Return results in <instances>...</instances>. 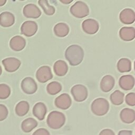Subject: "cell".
<instances>
[{"mask_svg":"<svg viewBox=\"0 0 135 135\" xmlns=\"http://www.w3.org/2000/svg\"><path fill=\"white\" fill-rule=\"evenodd\" d=\"M6 0H0V6H3L6 3Z\"/></svg>","mask_w":135,"mask_h":135,"instance_id":"35","label":"cell"},{"mask_svg":"<svg viewBox=\"0 0 135 135\" xmlns=\"http://www.w3.org/2000/svg\"><path fill=\"white\" fill-rule=\"evenodd\" d=\"M65 56L71 65L76 66L82 61L84 51L80 46L76 44L71 45L66 49Z\"/></svg>","mask_w":135,"mask_h":135,"instance_id":"1","label":"cell"},{"mask_svg":"<svg viewBox=\"0 0 135 135\" xmlns=\"http://www.w3.org/2000/svg\"><path fill=\"white\" fill-rule=\"evenodd\" d=\"M115 80L113 77L110 75L104 76L100 82V89L104 92L110 91L114 86Z\"/></svg>","mask_w":135,"mask_h":135,"instance_id":"15","label":"cell"},{"mask_svg":"<svg viewBox=\"0 0 135 135\" xmlns=\"http://www.w3.org/2000/svg\"><path fill=\"white\" fill-rule=\"evenodd\" d=\"M126 103L130 106H134L135 105V94L134 92L128 93L125 99Z\"/></svg>","mask_w":135,"mask_h":135,"instance_id":"30","label":"cell"},{"mask_svg":"<svg viewBox=\"0 0 135 135\" xmlns=\"http://www.w3.org/2000/svg\"><path fill=\"white\" fill-rule=\"evenodd\" d=\"M32 135H50L47 130L44 128H40L36 130Z\"/></svg>","mask_w":135,"mask_h":135,"instance_id":"32","label":"cell"},{"mask_svg":"<svg viewBox=\"0 0 135 135\" xmlns=\"http://www.w3.org/2000/svg\"><path fill=\"white\" fill-rule=\"evenodd\" d=\"M53 70L55 74L59 76L65 75L68 71L66 63L63 60H58L53 65Z\"/></svg>","mask_w":135,"mask_h":135,"instance_id":"21","label":"cell"},{"mask_svg":"<svg viewBox=\"0 0 135 135\" xmlns=\"http://www.w3.org/2000/svg\"><path fill=\"white\" fill-rule=\"evenodd\" d=\"M32 112L33 115L39 120H43L46 114L47 108L44 103L38 102L34 105Z\"/></svg>","mask_w":135,"mask_h":135,"instance_id":"17","label":"cell"},{"mask_svg":"<svg viewBox=\"0 0 135 135\" xmlns=\"http://www.w3.org/2000/svg\"><path fill=\"white\" fill-rule=\"evenodd\" d=\"M119 35L123 41H132L135 37V29L133 27H123L120 30Z\"/></svg>","mask_w":135,"mask_h":135,"instance_id":"19","label":"cell"},{"mask_svg":"<svg viewBox=\"0 0 135 135\" xmlns=\"http://www.w3.org/2000/svg\"><path fill=\"white\" fill-rule=\"evenodd\" d=\"M8 115V110L6 107L0 104V121L5 120Z\"/></svg>","mask_w":135,"mask_h":135,"instance_id":"31","label":"cell"},{"mask_svg":"<svg viewBox=\"0 0 135 135\" xmlns=\"http://www.w3.org/2000/svg\"><path fill=\"white\" fill-rule=\"evenodd\" d=\"M60 2H62V3H64V4H67L70 3L71 2H72L73 1H72H72H60Z\"/></svg>","mask_w":135,"mask_h":135,"instance_id":"36","label":"cell"},{"mask_svg":"<svg viewBox=\"0 0 135 135\" xmlns=\"http://www.w3.org/2000/svg\"><path fill=\"white\" fill-rule=\"evenodd\" d=\"M37 126V122L36 120L32 118H28L25 119L21 124V128L22 130L26 133H28L32 131Z\"/></svg>","mask_w":135,"mask_h":135,"instance_id":"23","label":"cell"},{"mask_svg":"<svg viewBox=\"0 0 135 135\" xmlns=\"http://www.w3.org/2000/svg\"><path fill=\"white\" fill-rule=\"evenodd\" d=\"M15 22L14 15L9 12H4L0 14V25L7 27L11 26Z\"/></svg>","mask_w":135,"mask_h":135,"instance_id":"18","label":"cell"},{"mask_svg":"<svg viewBox=\"0 0 135 135\" xmlns=\"http://www.w3.org/2000/svg\"><path fill=\"white\" fill-rule=\"evenodd\" d=\"M29 109L30 105L26 101H21L19 102L15 107V113L17 115L22 117L27 113Z\"/></svg>","mask_w":135,"mask_h":135,"instance_id":"25","label":"cell"},{"mask_svg":"<svg viewBox=\"0 0 135 135\" xmlns=\"http://www.w3.org/2000/svg\"><path fill=\"white\" fill-rule=\"evenodd\" d=\"M38 28L37 23L32 21L24 22L21 27V34L26 36L30 37L34 35L37 32Z\"/></svg>","mask_w":135,"mask_h":135,"instance_id":"8","label":"cell"},{"mask_svg":"<svg viewBox=\"0 0 135 135\" xmlns=\"http://www.w3.org/2000/svg\"><path fill=\"white\" fill-rule=\"evenodd\" d=\"M21 86L23 91L27 94L34 93L37 89L36 82L31 77L24 78L21 82Z\"/></svg>","mask_w":135,"mask_h":135,"instance_id":"6","label":"cell"},{"mask_svg":"<svg viewBox=\"0 0 135 135\" xmlns=\"http://www.w3.org/2000/svg\"><path fill=\"white\" fill-rule=\"evenodd\" d=\"M36 79L41 83H45L53 78L51 68L49 66L44 65L40 67L36 73Z\"/></svg>","mask_w":135,"mask_h":135,"instance_id":"7","label":"cell"},{"mask_svg":"<svg viewBox=\"0 0 135 135\" xmlns=\"http://www.w3.org/2000/svg\"><path fill=\"white\" fill-rule=\"evenodd\" d=\"M124 94L119 90H115L110 95L112 103L115 105L121 104L123 102Z\"/></svg>","mask_w":135,"mask_h":135,"instance_id":"26","label":"cell"},{"mask_svg":"<svg viewBox=\"0 0 135 135\" xmlns=\"http://www.w3.org/2000/svg\"><path fill=\"white\" fill-rule=\"evenodd\" d=\"M71 93L75 101L82 102L86 100L88 93L86 88L82 84L74 85L71 89Z\"/></svg>","mask_w":135,"mask_h":135,"instance_id":"5","label":"cell"},{"mask_svg":"<svg viewBox=\"0 0 135 135\" xmlns=\"http://www.w3.org/2000/svg\"><path fill=\"white\" fill-rule=\"evenodd\" d=\"M121 121L126 123H131L135 120V112L133 109L124 108L122 109L120 114Z\"/></svg>","mask_w":135,"mask_h":135,"instance_id":"20","label":"cell"},{"mask_svg":"<svg viewBox=\"0 0 135 135\" xmlns=\"http://www.w3.org/2000/svg\"><path fill=\"white\" fill-rule=\"evenodd\" d=\"M2 73V67H1V66L0 65V75H1Z\"/></svg>","mask_w":135,"mask_h":135,"instance_id":"37","label":"cell"},{"mask_svg":"<svg viewBox=\"0 0 135 135\" xmlns=\"http://www.w3.org/2000/svg\"><path fill=\"white\" fill-rule=\"evenodd\" d=\"M2 64L6 71L13 72L18 70L21 65V62L18 59L11 57L4 59L2 61Z\"/></svg>","mask_w":135,"mask_h":135,"instance_id":"11","label":"cell"},{"mask_svg":"<svg viewBox=\"0 0 135 135\" xmlns=\"http://www.w3.org/2000/svg\"><path fill=\"white\" fill-rule=\"evenodd\" d=\"M70 13L76 18H83L89 14L88 5L82 1L76 2L70 8Z\"/></svg>","mask_w":135,"mask_h":135,"instance_id":"4","label":"cell"},{"mask_svg":"<svg viewBox=\"0 0 135 135\" xmlns=\"http://www.w3.org/2000/svg\"><path fill=\"white\" fill-rule=\"evenodd\" d=\"M26 45V41L22 36L16 35L13 37L9 41L10 47L15 51L22 50Z\"/></svg>","mask_w":135,"mask_h":135,"instance_id":"14","label":"cell"},{"mask_svg":"<svg viewBox=\"0 0 135 135\" xmlns=\"http://www.w3.org/2000/svg\"><path fill=\"white\" fill-rule=\"evenodd\" d=\"M82 27L83 31L88 34H94L96 33L99 28L98 22L92 18L84 20L82 24Z\"/></svg>","mask_w":135,"mask_h":135,"instance_id":"9","label":"cell"},{"mask_svg":"<svg viewBox=\"0 0 135 135\" xmlns=\"http://www.w3.org/2000/svg\"><path fill=\"white\" fill-rule=\"evenodd\" d=\"M46 122L48 126L51 129H58L64 124L65 117L61 112L53 111L49 114Z\"/></svg>","mask_w":135,"mask_h":135,"instance_id":"2","label":"cell"},{"mask_svg":"<svg viewBox=\"0 0 135 135\" xmlns=\"http://www.w3.org/2000/svg\"><path fill=\"white\" fill-rule=\"evenodd\" d=\"M91 109L92 112L95 115L102 116L108 112L109 103L104 98H97L92 102Z\"/></svg>","mask_w":135,"mask_h":135,"instance_id":"3","label":"cell"},{"mask_svg":"<svg viewBox=\"0 0 135 135\" xmlns=\"http://www.w3.org/2000/svg\"><path fill=\"white\" fill-rule=\"evenodd\" d=\"M119 84L121 88L124 90H131L134 85V78L131 75H124L120 77Z\"/></svg>","mask_w":135,"mask_h":135,"instance_id":"16","label":"cell"},{"mask_svg":"<svg viewBox=\"0 0 135 135\" xmlns=\"http://www.w3.org/2000/svg\"><path fill=\"white\" fill-rule=\"evenodd\" d=\"M118 135H132V132L130 130H123L120 131Z\"/></svg>","mask_w":135,"mask_h":135,"instance_id":"34","label":"cell"},{"mask_svg":"<svg viewBox=\"0 0 135 135\" xmlns=\"http://www.w3.org/2000/svg\"><path fill=\"white\" fill-rule=\"evenodd\" d=\"M117 69L121 73L128 72L131 70V62L127 58L120 59L117 63Z\"/></svg>","mask_w":135,"mask_h":135,"instance_id":"24","label":"cell"},{"mask_svg":"<svg viewBox=\"0 0 135 135\" xmlns=\"http://www.w3.org/2000/svg\"><path fill=\"white\" fill-rule=\"evenodd\" d=\"M40 6L42 8L44 12L47 15H52L54 14L55 9L51 5H50L47 1L46 0H40L38 1Z\"/></svg>","mask_w":135,"mask_h":135,"instance_id":"28","label":"cell"},{"mask_svg":"<svg viewBox=\"0 0 135 135\" xmlns=\"http://www.w3.org/2000/svg\"><path fill=\"white\" fill-rule=\"evenodd\" d=\"M62 90L61 84L57 81H53L49 83L46 87L47 93L51 95H55L59 93Z\"/></svg>","mask_w":135,"mask_h":135,"instance_id":"27","label":"cell"},{"mask_svg":"<svg viewBox=\"0 0 135 135\" xmlns=\"http://www.w3.org/2000/svg\"><path fill=\"white\" fill-rule=\"evenodd\" d=\"M99 135H115L114 132L110 129H105L102 130Z\"/></svg>","mask_w":135,"mask_h":135,"instance_id":"33","label":"cell"},{"mask_svg":"<svg viewBox=\"0 0 135 135\" xmlns=\"http://www.w3.org/2000/svg\"><path fill=\"white\" fill-rule=\"evenodd\" d=\"M24 15L27 18H37L41 15V11L38 7L34 4H28L23 9Z\"/></svg>","mask_w":135,"mask_h":135,"instance_id":"10","label":"cell"},{"mask_svg":"<svg viewBox=\"0 0 135 135\" xmlns=\"http://www.w3.org/2000/svg\"><path fill=\"white\" fill-rule=\"evenodd\" d=\"M11 94V89L6 84H0V99H7Z\"/></svg>","mask_w":135,"mask_h":135,"instance_id":"29","label":"cell"},{"mask_svg":"<svg viewBox=\"0 0 135 135\" xmlns=\"http://www.w3.org/2000/svg\"><path fill=\"white\" fill-rule=\"evenodd\" d=\"M120 20L125 24H131L134 22V12L131 8H125L123 9L119 15Z\"/></svg>","mask_w":135,"mask_h":135,"instance_id":"13","label":"cell"},{"mask_svg":"<svg viewBox=\"0 0 135 135\" xmlns=\"http://www.w3.org/2000/svg\"><path fill=\"white\" fill-rule=\"evenodd\" d=\"M69 27L64 23H59L54 27V33L58 37H63L66 36L69 33Z\"/></svg>","mask_w":135,"mask_h":135,"instance_id":"22","label":"cell"},{"mask_svg":"<svg viewBox=\"0 0 135 135\" xmlns=\"http://www.w3.org/2000/svg\"><path fill=\"white\" fill-rule=\"evenodd\" d=\"M54 103L58 108L66 110L70 107L72 101L71 97L68 94L63 93L56 98Z\"/></svg>","mask_w":135,"mask_h":135,"instance_id":"12","label":"cell"}]
</instances>
